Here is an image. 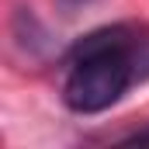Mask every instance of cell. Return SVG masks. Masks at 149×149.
Returning a JSON list of instances; mask_svg holds the SVG:
<instances>
[{"instance_id":"cell-1","label":"cell","mask_w":149,"mask_h":149,"mask_svg":"<svg viewBox=\"0 0 149 149\" xmlns=\"http://www.w3.org/2000/svg\"><path fill=\"white\" fill-rule=\"evenodd\" d=\"M149 80V28L104 24L83 35L63 63V104L76 114L114 108L135 83Z\"/></svg>"},{"instance_id":"cell-2","label":"cell","mask_w":149,"mask_h":149,"mask_svg":"<svg viewBox=\"0 0 149 149\" xmlns=\"http://www.w3.org/2000/svg\"><path fill=\"white\" fill-rule=\"evenodd\" d=\"M118 146H149V125H146V128L128 132V135H121V139H118Z\"/></svg>"}]
</instances>
